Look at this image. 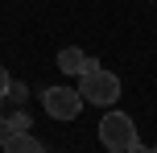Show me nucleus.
<instances>
[{"mask_svg":"<svg viewBox=\"0 0 157 153\" xmlns=\"http://www.w3.org/2000/svg\"><path fill=\"white\" fill-rule=\"evenodd\" d=\"M4 99H13V104H25V87H21V83H13V87H8V95Z\"/></svg>","mask_w":157,"mask_h":153,"instance_id":"nucleus-8","label":"nucleus"},{"mask_svg":"<svg viewBox=\"0 0 157 153\" xmlns=\"http://www.w3.org/2000/svg\"><path fill=\"white\" fill-rule=\"evenodd\" d=\"M8 124H13V132H29L33 116H29V112H13V116H8Z\"/></svg>","mask_w":157,"mask_h":153,"instance_id":"nucleus-6","label":"nucleus"},{"mask_svg":"<svg viewBox=\"0 0 157 153\" xmlns=\"http://www.w3.org/2000/svg\"><path fill=\"white\" fill-rule=\"evenodd\" d=\"M78 95H83V104H95V108H112L120 99V79L112 71H103V66H95V71L78 75Z\"/></svg>","mask_w":157,"mask_h":153,"instance_id":"nucleus-1","label":"nucleus"},{"mask_svg":"<svg viewBox=\"0 0 157 153\" xmlns=\"http://www.w3.org/2000/svg\"><path fill=\"white\" fill-rule=\"evenodd\" d=\"M136 141H141V137H136V124H132L128 112H103V120H99V145L128 153Z\"/></svg>","mask_w":157,"mask_h":153,"instance_id":"nucleus-2","label":"nucleus"},{"mask_svg":"<svg viewBox=\"0 0 157 153\" xmlns=\"http://www.w3.org/2000/svg\"><path fill=\"white\" fill-rule=\"evenodd\" d=\"M41 104H46V112L54 116V120H75V116L83 112L78 87H46L41 91Z\"/></svg>","mask_w":157,"mask_h":153,"instance_id":"nucleus-3","label":"nucleus"},{"mask_svg":"<svg viewBox=\"0 0 157 153\" xmlns=\"http://www.w3.org/2000/svg\"><path fill=\"white\" fill-rule=\"evenodd\" d=\"M87 62H91V58H87L78 46H66V50H58V71H62V75H75V79H78V75L87 71Z\"/></svg>","mask_w":157,"mask_h":153,"instance_id":"nucleus-4","label":"nucleus"},{"mask_svg":"<svg viewBox=\"0 0 157 153\" xmlns=\"http://www.w3.org/2000/svg\"><path fill=\"white\" fill-rule=\"evenodd\" d=\"M8 87H13V79H8V71H4V66H0V99L8 95Z\"/></svg>","mask_w":157,"mask_h":153,"instance_id":"nucleus-9","label":"nucleus"},{"mask_svg":"<svg viewBox=\"0 0 157 153\" xmlns=\"http://www.w3.org/2000/svg\"><path fill=\"white\" fill-rule=\"evenodd\" d=\"M103 153H120V149H103Z\"/></svg>","mask_w":157,"mask_h":153,"instance_id":"nucleus-11","label":"nucleus"},{"mask_svg":"<svg viewBox=\"0 0 157 153\" xmlns=\"http://www.w3.org/2000/svg\"><path fill=\"white\" fill-rule=\"evenodd\" d=\"M8 137H13V124H8V116H0V149L8 145Z\"/></svg>","mask_w":157,"mask_h":153,"instance_id":"nucleus-7","label":"nucleus"},{"mask_svg":"<svg viewBox=\"0 0 157 153\" xmlns=\"http://www.w3.org/2000/svg\"><path fill=\"white\" fill-rule=\"evenodd\" d=\"M149 153H157V145H153V149H149Z\"/></svg>","mask_w":157,"mask_h":153,"instance_id":"nucleus-12","label":"nucleus"},{"mask_svg":"<svg viewBox=\"0 0 157 153\" xmlns=\"http://www.w3.org/2000/svg\"><path fill=\"white\" fill-rule=\"evenodd\" d=\"M4 153H46V149H41V141H33L29 132H13L8 145H4Z\"/></svg>","mask_w":157,"mask_h":153,"instance_id":"nucleus-5","label":"nucleus"},{"mask_svg":"<svg viewBox=\"0 0 157 153\" xmlns=\"http://www.w3.org/2000/svg\"><path fill=\"white\" fill-rule=\"evenodd\" d=\"M128 153H149V149H141V141H136V145H132V149H128Z\"/></svg>","mask_w":157,"mask_h":153,"instance_id":"nucleus-10","label":"nucleus"}]
</instances>
